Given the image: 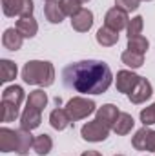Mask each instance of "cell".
Instances as JSON below:
<instances>
[{
    "label": "cell",
    "instance_id": "6da1fadb",
    "mask_svg": "<svg viewBox=\"0 0 155 156\" xmlns=\"http://www.w3.org/2000/svg\"><path fill=\"white\" fill-rule=\"evenodd\" d=\"M62 82L68 89L82 94H102L110 89L113 73L106 62L80 60L62 69Z\"/></svg>",
    "mask_w": 155,
    "mask_h": 156
},
{
    "label": "cell",
    "instance_id": "7a4b0ae2",
    "mask_svg": "<svg viewBox=\"0 0 155 156\" xmlns=\"http://www.w3.org/2000/svg\"><path fill=\"white\" fill-rule=\"evenodd\" d=\"M22 80L29 85L49 87L55 82V67L51 62L44 60H29L22 67Z\"/></svg>",
    "mask_w": 155,
    "mask_h": 156
},
{
    "label": "cell",
    "instance_id": "3957f363",
    "mask_svg": "<svg viewBox=\"0 0 155 156\" xmlns=\"http://www.w3.org/2000/svg\"><path fill=\"white\" fill-rule=\"evenodd\" d=\"M66 111L71 118V122L77 120H84L88 118L91 113H95V102L84 96H73L68 104H66Z\"/></svg>",
    "mask_w": 155,
    "mask_h": 156
},
{
    "label": "cell",
    "instance_id": "277c9868",
    "mask_svg": "<svg viewBox=\"0 0 155 156\" xmlns=\"http://www.w3.org/2000/svg\"><path fill=\"white\" fill-rule=\"evenodd\" d=\"M80 134L86 142H104L110 136V127L95 118L93 122H88V123L82 125Z\"/></svg>",
    "mask_w": 155,
    "mask_h": 156
},
{
    "label": "cell",
    "instance_id": "5b68a950",
    "mask_svg": "<svg viewBox=\"0 0 155 156\" xmlns=\"http://www.w3.org/2000/svg\"><path fill=\"white\" fill-rule=\"evenodd\" d=\"M33 0H2V11L6 16H33Z\"/></svg>",
    "mask_w": 155,
    "mask_h": 156
},
{
    "label": "cell",
    "instance_id": "8992f818",
    "mask_svg": "<svg viewBox=\"0 0 155 156\" xmlns=\"http://www.w3.org/2000/svg\"><path fill=\"white\" fill-rule=\"evenodd\" d=\"M131 145L137 151H148L155 153V131L150 129L148 125H144L142 129H139L135 133V136L131 138Z\"/></svg>",
    "mask_w": 155,
    "mask_h": 156
},
{
    "label": "cell",
    "instance_id": "52a82bcc",
    "mask_svg": "<svg viewBox=\"0 0 155 156\" xmlns=\"http://www.w3.org/2000/svg\"><path fill=\"white\" fill-rule=\"evenodd\" d=\"M128 11L120 9V7H112L108 9L106 16H104V26H108L110 29H115V31H120V29H126L128 27Z\"/></svg>",
    "mask_w": 155,
    "mask_h": 156
},
{
    "label": "cell",
    "instance_id": "ba28073f",
    "mask_svg": "<svg viewBox=\"0 0 155 156\" xmlns=\"http://www.w3.org/2000/svg\"><path fill=\"white\" fill-rule=\"evenodd\" d=\"M153 94V87H152V83L146 80V78H139V82H137V85L131 89V93L128 94V98H130V102L131 104H142V102H146L150 96Z\"/></svg>",
    "mask_w": 155,
    "mask_h": 156
},
{
    "label": "cell",
    "instance_id": "9c48e42d",
    "mask_svg": "<svg viewBox=\"0 0 155 156\" xmlns=\"http://www.w3.org/2000/svg\"><path fill=\"white\" fill-rule=\"evenodd\" d=\"M17 149H18L17 129L2 127L0 129V151L2 153H17Z\"/></svg>",
    "mask_w": 155,
    "mask_h": 156
},
{
    "label": "cell",
    "instance_id": "30bf717a",
    "mask_svg": "<svg viewBox=\"0 0 155 156\" xmlns=\"http://www.w3.org/2000/svg\"><path fill=\"white\" fill-rule=\"evenodd\" d=\"M139 78H141L139 75H135L131 71H126V69L119 71L117 73V91L119 93H124V94H130L131 89L137 85Z\"/></svg>",
    "mask_w": 155,
    "mask_h": 156
},
{
    "label": "cell",
    "instance_id": "8fae6325",
    "mask_svg": "<svg viewBox=\"0 0 155 156\" xmlns=\"http://www.w3.org/2000/svg\"><path fill=\"white\" fill-rule=\"evenodd\" d=\"M40 122H42V111L31 107V105H28V107L24 109V113L20 115V127L26 129V131L37 129L40 125Z\"/></svg>",
    "mask_w": 155,
    "mask_h": 156
},
{
    "label": "cell",
    "instance_id": "7c38bea8",
    "mask_svg": "<svg viewBox=\"0 0 155 156\" xmlns=\"http://www.w3.org/2000/svg\"><path fill=\"white\" fill-rule=\"evenodd\" d=\"M93 26V13L89 9H80L75 16H71V27L78 33L89 31Z\"/></svg>",
    "mask_w": 155,
    "mask_h": 156
},
{
    "label": "cell",
    "instance_id": "4fadbf2b",
    "mask_svg": "<svg viewBox=\"0 0 155 156\" xmlns=\"http://www.w3.org/2000/svg\"><path fill=\"white\" fill-rule=\"evenodd\" d=\"M119 115H120V111L117 109V105H113V104H106V105H102V107L97 109V120H100L110 129H113Z\"/></svg>",
    "mask_w": 155,
    "mask_h": 156
},
{
    "label": "cell",
    "instance_id": "5bb4252c",
    "mask_svg": "<svg viewBox=\"0 0 155 156\" xmlns=\"http://www.w3.org/2000/svg\"><path fill=\"white\" fill-rule=\"evenodd\" d=\"M17 31L24 37V38H33L39 31V24L33 16H20L17 20Z\"/></svg>",
    "mask_w": 155,
    "mask_h": 156
},
{
    "label": "cell",
    "instance_id": "9a60e30c",
    "mask_svg": "<svg viewBox=\"0 0 155 156\" xmlns=\"http://www.w3.org/2000/svg\"><path fill=\"white\" fill-rule=\"evenodd\" d=\"M22 42H24V37L17 31V27H7L2 35V45L9 51H18L22 47Z\"/></svg>",
    "mask_w": 155,
    "mask_h": 156
},
{
    "label": "cell",
    "instance_id": "2e32d148",
    "mask_svg": "<svg viewBox=\"0 0 155 156\" xmlns=\"http://www.w3.org/2000/svg\"><path fill=\"white\" fill-rule=\"evenodd\" d=\"M44 16H46L47 22H51V24H60L66 15H64L62 7H60V4H59V0H49V2H46V5H44Z\"/></svg>",
    "mask_w": 155,
    "mask_h": 156
},
{
    "label": "cell",
    "instance_id": "e0dca14e",
    "mask_svg": "<svg viewBox=\"0 0 155 156\" xmlns=\"http://www.w3.org/2000/svg\"><path fill=\"white\" fill-rule=\"evenodd\" d=\"M49 123H51V127L53 129H57V131H64L70 123H71V118L68 115V111L66 109H53L51 111V115H49Z\"/></svg>",
    "mask_w": 155,
    "mask_h": 156
},
{
    "label": "cell",
    "instance_id": "ac0fdd59",
    "mask_svg": "<svg viewBox=\"0 0 155 156\" xmlns=\"http://www.w3.org/2000/svg\"><path fill=\"white\" fill-rule=\"evenodd\" d=\"M97 42L102 47H112V45H115L117 42H119V31L110 29L108 26H104V27H100L97 31Z\"/></svg>",
    "mask_w": 155,
    "mask_h": 156
},
{
    "label": "cell",
    "instance_id": "d6986e66",
    "mask_svg": "<svg viewBox=\"0 0 155 156\" xmlns=\"http://www.w3.org/2000/svg\"><path fill=\"white\" fill-rule=\"evenodd\" d=\"M17 136H18V149H17V153L18 154L29 153V149L33 147V142H35L31 131H26V129L20 127V129H17Z\"/></svg>",
    "mask_w": 155,
    "mask_h": 156
},
{
    "label": "cell",
    "instance_id": "ffe728a7",
    "mask_svg": "<svg viewBox=\"0 0 155 156\" xmlns=\"http://www.w3.org/2000/svg\"><path fill=\"white\" fill-rule=\"evenodd\" d=\"M133 125H135V120L131 115H128V113H120L119 118H117L115 125H113V131H115L117 134H120V136H124V134H128L131 129H133Z\"/></svg>",
    "mask_w": 155,
    "mask_h": 156
},
{
    "label": "cell",
    "instance_id": "44dd1931",
    "mask_svg": "<svg viewBox=\"0 0 155 156\" xmlns=\"http://www.w3.org/2000/svg\"><path fill=\"white\" fill-rule=\"evenodd\" d=\"M51 149H53V140H51L49 134L44 133V134H39V136L35 138V142H33V151H35L39 156L49 154Z\"/></svg>",
    "mask_w": 155,
    "mask_h": 156
},
{
    "label": "cell",
    "instance_id": "7402d4cb",
    "mask_svg": "<svg viewBox=\"0 0 155 156\" xmlns=\"http://www.w3.org/2000/svg\"><path fill=\"white\" fill-rule=\"evenodd\" d=\"M24 89L20 87V85H9V87H6L4 89V93H2V102H11V104H17V105H20L22 104V100H24Z\"/></svg>",
    "mask_w": 155,
    "mask_h": 156
},
{
    "label": "cell",
    "instance_id": "603a6c76",
    "mask_svg": "<svg viewBox=\"0 0 155 156\" xmlns=\"http://www.w3.org/2000/svg\"><path fill=\"white\" fill-rule=\"evenodd\" d=\"M17 73H18V69H17V64L15 62H11L7 58H2L0 60V80L2 82L15 80L17 78Z\"/></svg>",
    "mask_w": 155,
    "mask_h": 156
},
{
    "label": "cell",
    "instance_id": "cb8c5ba5",
    "mask_svg": "<svg viewBox=\"0 0 155 156\" xmlns=\"http://www.w3.org/2000/svg\"><path fill=\"white\" fill-rule=\"evenodd\" d=\"M120 60H122L124 66H128V67H131V69H139V67H142V64H144V55L133 53V51L126 49V51L120 55Z\"/></svg>",
    "mask_w": 155,
    "mask_h": 156
},
{
    "label": "cell",
    "instance_id": "d4e9b609",
    "mask_svg": "<svg viewBox=\"0 0 155 156\" xmlns=\"http://www.w3.org/2000/svg\"><path fill=\"white\" fill-rule=\"evenodd\" d=\"M28 105H31V107H35V109H39V111H44V107L47 105V94H46L42 89L31 91L29 96H28Z\"/></svg>",
    "mask_w": 155,
    "mask_h": 156
},
{
    "label": "cell",
    "instance_id": "484cf974",
    "mask_svg": "<svg viewBox=\"0 0 155 156\" xmlns=\"http://www.w3.org/2000/svg\"><path fill=\"white\" fill-rule=\"evenodd\" d=\"M148 47H150V42L148 38H144V37H133V38H128V49L130 51H133V53H141V55H144L146 51H148Z\"/></svg>",
    "mask_w": 155,
    "mask_h": 156
},
{
    "label": "cell",
    "instance_id": "4316f807",
    "mask_svg": "<svg viewBox=\"0 0 155 156\" xmlns=\"http://www.w3.org/2000/svg\"><path fill=\"white\" fill-rule=\"evenodd\" d=\"M20 105L11 104V102H2V122H13L18 118Z\"/></svg>",
    "mask_w": 155,
    "mask_h": 156
},
{
    "label": "cell",
    "instance_id": "83f0119b",
    "mask_svg": "<svg viewBox=\"0 0 155 156\" xmlns=\"http://www.w3.org/2000/svg\"><path fill=\"white\" fill-rule=\"evenodd\" d=\"M142 27H144V18L142 16H133L130 22H128V38H133V37H139L142 33Z\"/></svg>",
    "mask_w": 155,
    "mask_h": 156
},
{
    "label": "cell",
    "instance_id": "f1b7e54d",
    "mask_svg": "<svg viewBox=\"0 0 155 156\" xmlns=\"http://www.w3.org/2000/svg\"><path fill=\"white\" fill-rule=\"evenodd\" d=\"M59 4H60V7H62L66 16H75L78 11L82 9L78 0H59Z\"/></svg>",
    "mask_w": 155,
    "mask_h": 156
},
{
    "label": "cell",
    "instance_id": "f546056e",
    "mask_svg": "<svg viewBox=\"0 0 155 156\" xmlns=\"http://www.w3.org/2000/svg\"><path fill=\"white\" fill-rule=\"evenodd\" d=\"M141 122H142V125H153L155 123V102L150 107L141 111Z\"/></svg>",
    "mask_w": 155,
    "mask_h": 156
},
{
    "label": "cell",
    "instance_id": "4dcf8cb0",
    "mask_svg": "<svg viewBox=\"0 0 155 156\" xmlns=\"http://www.w3.org/2000/svg\"><path fill=\"white\" fill-rule=\"evenodd\" d=\"M139 4H141V0H115V5L117 7H120V9H124V11H135V9H139Z\"/></svg>",
    "mask_w": 155,
    "mask_h": 156
},
{
    "label": "cell",
    "instance_id": "1f68e13d",
    "mask_svg": "<svg viewBox=\"0 0 155 156\" xmlns=\"http://www.w3.org/2000/svg\"><path fill=\"white\" fill-rule=\"evenodd\" d=\"M82 156H102V154H100L99 151H84Z\"/></svg>",
    "mask_w": 155,
    "mask_h": 156
},
{
    "label": "cell",
    "instance_id": "d6a6232c",
    "mask_svg": "<svg viewBox=\"0 0 155 156\" xmlns=\"http://www.w3.org/2000/svg\"><path fill=\"white\" fill-rule=\"evenodd\" d=\"M78 2H80V4H84V2H89V0H78Z\"/></svg>",
    "mask_w": 155,
    "mask_h": 156
},
{
    "label": "cell",
    "instance_id": "836d02e7",
    "mask_svg": "<svg viewBox=\"0 0 155 156\" xmlns=\"http://www.w3.org/2000/svg\"><path fill=\"white\" fill-rule=\"evenodd\" d=\"M115 156H124V154H115Z\"/></svg>",
    "mask_w": 155,
    "mask_h": 156
},
{
    "label": "cell",
    "instance_id": "e575fe53",
    "mask_svg": "<svg viewBox=\"0 0 155 156\" xmlns=\"http://www.w3.org/2000/svg\"><path fill=\"white\" fill-rule=\"evenodd\" d=\"M46 2H49V0H46Z\"/></svg>",
    "mask_w": 155,
    "mask_h": 156
},
{
    "label": "cell",
    "instance_id": "d590c367",
    "mask_svg": "<svg viewBox=\"0 0 155 156\" xmlns=\"http://www.w3.org/2000/svg\"><path fill=\"white\" fill-rule=\"evenodd\" d=\"M146 2H150V0H146Z\"/></svg>",
    "mask_w": 155,
    "mask_h": 156
}]
</instances>
